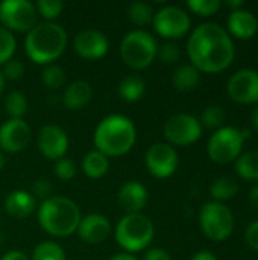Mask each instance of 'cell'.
Returning a JSON list of instances; mask_svg holds the SVG:
<instances>
[{
  "instance_id": "6da1fadb",
  "label": "cell",
  "mask_w": 258,
  "mask_h": 260,
  "mask_svg": "<svg viewBox=\"0 0 258 260\" xmlns=\"http://www.w3.org/2000/svg\"><path fill=\"white\" fill-rule=\"evenodd\" d=\"M187 53L192 66L204 73H219L234 61V43L225 27L216 23L198 26L189 41Z\"/></svg>"
},
{
  "instance_id": "7a4b0ae2",
  "label": "cell",
  "mask_w": 258,
  "mask_h": 260,
  "mask_svg": "<svg viewBox=\"0 0 258 260\" xmlns=\"http://www.w3.org/2000/svg\"><path fill=\"white\" fill-rule=\"evenodd\" d=\"M137 140L134 122L123 114H109L103 117L94 129L96 151L109 157H122L128 154Z\"/></svg>"
},
{
  "instance_id": "3957f363",
  "label": "cell",
  "mask_w": 258,
  "mask_h": 260,
  "mask_svg": "<svg viewBox=\"0 0 258 260\" xmlns=\"http://www.w3.org/2000/svg\"><path fill=\"white\" fill-rule=\"evenodd\" d=\"M67 47L65 29L53 21L36 23L26 35L24 50L35 64H50L56 61Z\"/></svg>"
},
{
  "instance_id": "277c9868",
  "label": "cell",
  "mask_w": 258,
  "mask_h": 260,
  "mask_svg": "<svg viewBox=\"0 0 258 260\" xmlns=\"http://www.w3.org/2000/svg\"><path fill=\"white\" fill-rule=\"evenodd\" d=\"M82 219L79 206L65 197H50L38 209L40 227L50 236L68 238L78 232Z\"/></svg>"
},
{
  "instance_id": "5b68a950",
  "label": "cell",
  "mask_w": 258,
  "mask_h": 260,
  "mask_svg": "<svg viewBox=\"0 0 258 260\" xmlns=\"http://www.w3.org/2000/svg\"><path fill=\"white\" fill-rule=\"evenodd\" d=\"M116 241L128 253L146 250L155 236V227L149 216L143 213H129L123 216L116 227Z\"/></svg>"
},
{
  "instance_id": "8992f818",
  "label": "cell",
  "mask_w": 258,
  "mask_h": 260,
  "mask_svg": "<svg viewBox=\"0 0 258 260\" xmlns=\"http://www.w3.org/2000/svg\"><path fill=\"white\" fill-rule=\"evenodd\" d=\"M157 40L143 29L128 32L120 41V58L132 70H143L149 67L157 58Z\"/></svg>"
},
{
  "instance_id": "52a82bcc",
  "label": "cell",
  "mask_w": 258,
  "mask_h": 260,
  "mask_svg": "<svg viewBox=\"0 0 258 260\" xmlns=\"http://www.w3.org/2000/svg\"><path fill=\"white\" fill-rule=\"evenodd\" d=\"M199 224L204 235L211 241H225L234 230V216L224 203H207L199 213Z\"/></svg>"
},
{
  "instance_id": "ba28073f",
  "label": "cell",
  "mask_w": 258,
  "mask_h": 260,
  "mask_svg": "<svg viewBox=\"0 0 258 260\" xmlns=\"http://www.w3.org/2000/svg\"><path fill=\"white\" fill-rule=\"evenodd\" d=\"M245 139L242 129L234 126H222L210 137L207 145L208 157L219 165H227L239 158Z\"/></svg>"
},
{
  "instance_id": "9c48e42d",
  "label": "cell",
  "mask_w": 258,
  "mask_h": 260,
  "mask_svg": "<svg viewBox=\"0 0 258 260\" xmlns=\"http://www.w3.org/2000/svg\"><path fill=\"white\" fill-rule=\"evenodd\" d=\"M38 12L29 0H5L0 3V23L9 32H29L36 24Z\"/></svg>"
},
{
  "instance_id": "30bf717a",
  "label": "cell",
  "mask_w": 258,
  "mask_h": 260,
  "mask_svg": "<svg viewBox=\"0 0 258 260\" xmlns=\"http://www.w3.org/2000/svg\"><path fill=\"white\" fill-rule=\"evenodd\" d=\"M152 23L158 35L167 40H178L189 32L192 21L182 8L169 5L154 14Z\"/></svg>"
},
{
  "instance_id": "8fae6325",
  "label": "cell",
  "mask_w": 258,
  "mask_h": 260,
  "mask_svg": "<svg viewBox=\"0 0 258 260\" xmlns=\"http://www.w3.org/2000/svg\"><path fill=\"white\" fill-rule=\"evenodd\" d=\"M201 134H202V125L192 114L179 113L172 116L164 123V137L167 139L169 145L189 146L198 142Z\"/></svg>"
},
{
  "instance_id": "7c38bea8",
  "label": "cell",
  "mask_w": 258,
  "mask_h": 260,
  "mask_svg": "<svg viewBox=\"0 0 258 260\" xmlns=\"http://www.w3.org/2000/svg\"><path fill=\"white\" fill-rule=\"evenodd\" d=\"M144 163L155 178H169L178 168V154L169 143H154L146 152Z\"/></svg>"
},
{
  "instance_id": "4fadbf2b",
  "label": "cell",
  "mask_w": 258,
  "mask_h": 260,
  "mask_svg": "<svg viewBox=\"0 0 258 260\" xmlns=\"http://www.w3.org/2000/svg\"><path fill=\"white\" fill-rule=\"evenodd\" d=\"M228 94L239 104H257L258 102V72L252 69H242L236 72L227 85Z\"/></svg>"
},
{
  "instance_id": "5bb4252c",
  "label": "cell",
  "mask_w": 258,
  "mask_h": 260,
  "mask_svg": "<svg viewBox=\"0 0 258 260\" xmlns=\"http://www.w3.org/2000/svg\"><path fill=\"white\" fill-rule=\"evenodd\" d=\"M30 137V126L23 119H9L0 126V148L5 152L17 154L24 151Z\"/></svg>"
},
{
  "instance_id": "9a60e30c",
  "label": "cell",
  "mask_w": 258,
  "mask_h": 260,
  "mask_svg": "<svg viewBox=\"0 0 258 260\" xmlns=\"http://www.w3.org/2000/svg\"><path fill=\"white\" fill-rule=\"evenodd\" d=\"M38 149L49 160L64 158L68 151L67 133L58 125H44L38 133Z\"/></svg>"
},
{
  "instance_id": "2e32d148",
  "label": "cell",
  "mask_w": 258,
  "mask_h": 260,
  "mask_svg": "<svg viewBox=\"0 0 258 260\" xmlns=\"http://www.w3.org/2000/svg\"><path fill=\"white\" fill-rule=\"evenodd\" d=\"M73 47L81 58L96 61L108 53V40L96 29H85L75 37Z\"/></svg>"
},
{
  "instance_id": "e0dca14e",
  "label": "cell",
  "mask_w": 258,
  "mask_h": 260,
  "mask_svg": "<svg viewBox=\"0 0 258 260\" xmlns=\"http://www.w3.org/2000/svg\"><path fill=\"white\" fill-rule=\"evenodd\" d=\"M79 238L90 245H97L105 242L111 235V222L105 215L90 213L84 216L79 222L78 232Z\"/></svg>"
},
{
  "instance_id": "ac0fdd59",
  "label": "cell",
  "mask_w": 258,
  "mask_h": 260,
  "mask_svg": "<svg viewBox=\"0 0 258 260\" xmlns=\"http://www.w3.org/2000/svg\"><path fill=\"white\" fill-rule=\"evenodd\" d=\"M148 198H149L148 189L138 181L125 183L117 193V203L126 212V215L141 213V210L148 203Z\"/></svg>"
},
{
  "instance_id": "d6986e66",
  "label": "cell",
  "mask_w": 258,
  "mask_h": 260,
  "mask_svg": "<svg viewBox=\"0 0 258 260\" xmlns=\"http://www.w3.org/2000/svg\"><path fill=\"white\" fill-rule=\"evenodd\" d=\"M228 30L240 40H249L257 34V17L246 9H233L228 15Z\"/></svg>"
},
{
  "instance_id": "ffe728a7",
  "label": "cell",
  "mask_w": 258,
  "mask_h": 260,
  "mask_svg": "<svg viewBox=\"0 0 258 260\" xmlns=\"http://www.w3.org/2000/svg\"><path fill=\"white\" fill-rule=\"evenodd\" d=\"M36 207V200L32 193L26 190H14L5 200V210L11 218L24 219L33 213Z\"/></svg>"
},
{
  "instance_id": "44dd1931",
  "label": "cell",
  "mask_w": 258,
  "mask_h": 260,
  "mask_svg": "<svg viewBox=\"0 0 258 260\" xmlns=\"http://www.w3.org/2000/svg\"><path fill=\"white\" fill-rule=\"evenodd\" d=\"M91 98H93V88H91L90 82L79 79V81L71 82L65 88L62 101L68 110L78 111V110H82L84 107H87L90 104Z\"/></svg>"
},
{
  "instance_id": "7402d4cb",
  "label": "cell",
  "mask_w": 258,
  "mask_h": 260,
  "mask_svg": "<svg viewBox=\"0 0 258 260\" xmlns=\"http://www.w3.org/2000/svg\"><path fill=\"white\" fill-rule=\"evenodd\" d=\"M109 169V158L99 151H90L82 160V171L88 178L99 180L106 175Z\"/></svg>"
},
{
  "instance_id": "603a6c76",
  "label": "cell",
  "mask_w": 258,
  "mask_h": 260,
  "mask_svg": "<svg viewBox=\"0 0 258 260\" xmlns=\"http://www.w3.org/2000/svg\"><path fill=\"white\" fill-rule=\"evenodd\" d=\"M146 91V82L140 75H129L119 84V96L125 102H137Z\"/></svg>"
},
{
  "instance_id": "cb8c5ba5",
  "label": "cell",
  "mask_w": 258,
  "mask_h": 260,
  "mask_svg": "<svg viewBox=\"0 0 258 260\" xmlns=\"http://www.w3.org/2000/svg\"><path fill=\"white\" fill-rule=\"evenodd\" d=\"M201 79V72L192 64L179 66L173 73V85L179 91H192L198 87Z\"/></svg>"
},
{
  "instance_id": "d4e9b609",
  "label": "cell",
  "mask_w": 258,
  "mask_h": 260,
  "mask_svg": "<svg viewBox=\"0 0 258 260\" xmlns=\"http://www.w3.org/2000/svg\"><path fill=\"white\" fill-rule=\"evenodd\" d=\"M236 172L249 181H258V151L239 155L236 160Z\"/></svg>"
},
{
  "instance_id": "484cf974",
  "label": "cell",
  "mask_w": 258,
  "mask_h": 260,
  "mask_svg": "<svg viewBox=\"0 0 258 260\" xmlns=\"http://www.w3.org/2000/svg\"><path fill=\"white\" fill-rule=\"evenodd\" d=\"M237 192H239V184L231 177H220L214 180L213 184L210 186V193L217 203L234 198Z\"/></svg>"
},
{
  "instance_id": "4316f807",
  "label": "cell",
  "mask_w": 258,
  "mask_h": 260,
  "mask_svg": "<svg viewBox=\"0 0 258 260\" xmlns=\"http://www.w3.org/2000/svg\"><path fill=\"white\" fill-rule=\"evenodd\" d=\"M128 18L135 26H146L154 20V9L144 2H134L128 6Z\"/></svg>"
},
{
  "instance_id": "83f0119b",
  "label": "cell",
  "mask_w": 258,
  "mask_h": 260,
  "mask_svg": "<svg viewBox=\"0 0 258 260\" xmlns=\"http://www.w3.org/2000/svg\"><path fill=\"white\" fill-rule=\"evenodd\" d=\"M30 260H65V251L59 244L44 241L33 248Z\"/></svg>"
},
{
  "instance_id": "f1b7e54d",
  "label": "cell",
  "mask_w": 258,
  "mask_h": 260,
  "mask_svg": "<svg viewBox=\"0 0 258 260\" xmlns=\"http://www.w3.org/2000/svg\"><path fill=\"white\" fill-rule=\"evenodd\" d=\"M5 110L9 119H23L27 113V99L21 91H11L5 99Z\"/></svg>"
},
{
  "instance_id": "f546056e",
  "label": "cell",
  "mask_w": 258,
  "mask_h": 260,
  "mask_svg": "<svg viewBox=\"0 0 258 260\" xmlns=\"http://www.w3.org/2000/svg\"><path fill=\"white\" fill-rule=\"evenodd\" d=\"M43 84L50 90H59L62 85H65V72L59 66L49 64L41 75Z\"/></svg>"
},
{
  "instance_id": "4dcf8cb0",
  "label": "cell",
  "mask_w": 258,
  "mask_h": 260,
  "mask_svg": "<svg viewBox=\"0 0 258 260\" xmlns=\"http://www.w3.org/2000/svg\"><path fill=\"white\" fill-rule=\"evenodd\" d=\"M17 49V41L12 32L0 26V64H6L12 59Z\"/></svg>"
},
{
  "instance_id": "1f68e13d",
  "label": "cell",
  "mask_w": 258,
  "mask_h": 260,
  "mask_svg": "<svg viewBox=\"0 0 258 260\" xmlns=\"http://www.w3.org/2000/svg\"><path fill=\"white\" fill-rule=\"evenodd\" d=\"M35 8L43 18H46L47 21H53L61 15L64 9V3L59 0H38L35 3Z\"/></svg>"
},
{
  "instance_id": "d6a6232c",
  "label": "cell",
  "mask_w": 258,
  "mask_h": 260,
  "mask_svg": "<svg viewBox=\"0 0 258 260\" xmlns=\"http://www.w3.org/2000/svg\"><path fill=\"white\" fill-rule=\"evenodd\" d=\"M224 120H225V113H224V110L220 108V107H216V105H213V107H207L205 110H204V113H202V116H201V125H204V126H207V128H211V129H219V128H222V123H224Z\"/></svg>"
},
{
  "instance_id": "836d02e7",
  "label": "cell",
  "mask_w": 258,
  "mask_h": 260,
  "mask_svg": "<svg viewBox=\"0 0 258 260\" xmlns=\"http://www.w3.org/2000/svg\"><path fill=\"white\" fill-rule=\"evenodd\" d=\"M187 6L192 12H195L198 15L210 17L220 9L222 3H220V0H189Z\"/></svg>"
},
{
  "instance_id": "e575fe53",
  "label": "cell",
  "mask_w": 258,
  "mask_h": 260,
  "mask_svg": "<svg viewBox=\"0 0 258 260\" xmlns=\"http://www.w3.org/2000/svg\"><path fill=\"white\" fill-rule=\"evenodd\" d=\"M55 175L61 181H70L76 175V166L70 158H59L55 163Z\"/></svg>"
},
{
  "instance_id": "d590c367",
  "label": "cell",
  "mask_w": 258,
  "mask_h": 260,
  "mask_svg": "<svg viewBox=\"0 0 258 260\" xmlns=\"http://www.w3.org/2000/svg\"><path fill=\"white\" fill-rule=\"evenodd\" d=\"M157 55L160 56V59L164 64H175V62L179 61L181 52H179V47L175 43H164L163 46L158 47Z\"/></svg>"
},
{
  "instance_id": "8d00e7d4",
  "label": "cell",
  "mask_w": 258,
  "mask_h": 260,
  "mask_svg": "<svg viewBox=\"0 0 258 260\" xmlns=\"http://www.w3.org/2000/svg\"><path fill=\"white\" fill-rule=\"evenodd\" d=\"M23 73H24V66H23V62L18 61V59H11V61H8V62L5 64L3 73H2V75H3L5 79L18 81V79H21Z\"/></svg>"
},
{
  "instance_id": "74e56055",
  "label": "cell",
  "mask_w": 258,
  "mask_h": 260,
  "mask_svg": "<svg viewBox=\"0 0 258 260\" xmlns=\"http://www.w3.org/2000/svg\"><path fill=\"white\" fill-rule=\"evenodd\" d=\"M32 195L33 198H41L43 201L50 198V192H52V186L50 183L46 180V178H40L33 183V187H32Z\"/></svg>"
},
{
  "instance_id": "f35d334b",
  "label": "cell",
  "mask_w": 258,
  "mask_h": 260,
  "mask_svg": "<svg viewBox=\"0 0 258 260\" xmlns=\"http://www.w3.org/2000/svg\"><path fill=\"white\" fill-rule=\"evenodd\" d=\"M245 241H246V244H248L252 250L258 251V221L251 222V224L246 227Z\"/></svg>"
},
{
  "instance_id": "ab89813d",
  "label": "cell",
  "mask_w": 258,
  "mask_h": 260,
  "mask_svg": "<svg viewBox=\"0 0 258 260\" xmlns=\"http://www.w3.org/2000/svg\"><path fill=\"white\" fill-rule=\"evenodd\" d=\"M144 260H172V257L163 248H151V250L146 251Z\"/></svg>"
},
{
  "instance_id": "60d3db41",
  "label": "cell",
  "mask_w": 258,
  "mask_h": 260,
  "mask_svg": "<svg viewBox=\"0 0 258 260\" xmlns=\"http://www.w3.org/2000/svg\"><path fill=\"white\" fill-rule=\"evenodd\" d=\"M0 260H30V257L23 253V251H18V250H12V251H8L2 256Z\"/></svg>"
},
{
  "instance_id": "b9f144b4",
  "label": "cell",
  "mask_w": 258,
  "mask_h": 260,
  "mask_svg": "<svg viewBox=\"0 0 258 260\" xmlns=\"http://www.w3.org/2000/svg\"><path fill=\"white\" fill-rule=\"evenodd\" d=\"M190 260H217L216 256L210 251H198L196 254H193V257Z\"/></svg>"
},
{
  "instance_id": "7bdbcfd3",
  "label": "cell",
  "mask_w": 258,
  "mask_h": 260,
  "mask_svg": "<svg viewBox=\"0 0 258 260\" xmlns=\"http://www.w3.org/2000/svg\"><path fill=\"white\" fill-rule=\"evenodd\" d=\"M249 203L252 204L254 209H257L258 210V184H255V186L251 189V192H249Z\"/></svg>"
},
{
  "instance_id": "ee69618b",
  "label": "cell",
  "mask_w": 258,
  "mask_h": 260,
  "mask_svg": "<svg viewBox=\"0 0 258 260\" xmlns=\"http://www.w3.org/2000/svg\"><path fill=\"white\" fill-rule=\"evenodd\" d=\"M109 260H138L135 256L132 254H128V253H120V254H116L114 257H111Z\"/></svg>"
},
{
  "instance_id": "f6af8a7d",
  "label": "cell",
  "mask_w": 258,
  "mask_h": 260,
  "mask_svg": "<svg viewBox=\"0 0 258 260\" xmlns=\"http://www.w3.org/2000/svg\"><path fill=\"white\" fill-rule=\"evenodd\" d=\"M251 123H252L254 129L258 131V107L257 108H254L252 113H251Z\"/></svg>"
},
{
  "instance_id": "bcb514c9",
  "label": "cell",
  "mask_w": 258,
  "mask_h": 260,
  "mask_svg": "<svg viewBox=\"0 0 258 260\" xmlns=\"http://www.w3.org/2000/svg\"><path fill=\"white\" fill-rule=\"evenodd\" d=\"M227 5H228V6H233V8H236V9H240V6L243 5V2H242V0H236V2H227Z\"/></svg>"
},
{
  "instance_id": "7dc6e473",
  "label": "cell",
  "mask_w": 258,
  "mask_h": 260,
  "mask_svg": "<svg viewBox=\"0 0 258 260\" xmlns=\"http://www.w3.org/2000/svg\"><path fill=\"white\" fill-rule=\"evenodd\" d=\"M3 90H5V78H3V75H2V72H0V96H2V93H3Z\"/></svg>"
},
{
  "instance_id": "c3c4849f",
  "label": "cell",
  "mask_w": 258,
  "mask_h": 260,
  "mask_svg": "<svg viewBox=\"0 0 258 260\" xmlns=\"http://www.w3.org/2000/svg\"><path fill=\"white\" fill-rule=\"evenodd\" d=\"M5 163H6V161H5V155H3L2 151H0V172H2L3 168H5Z\"/></svg>"
}]
</instances>
